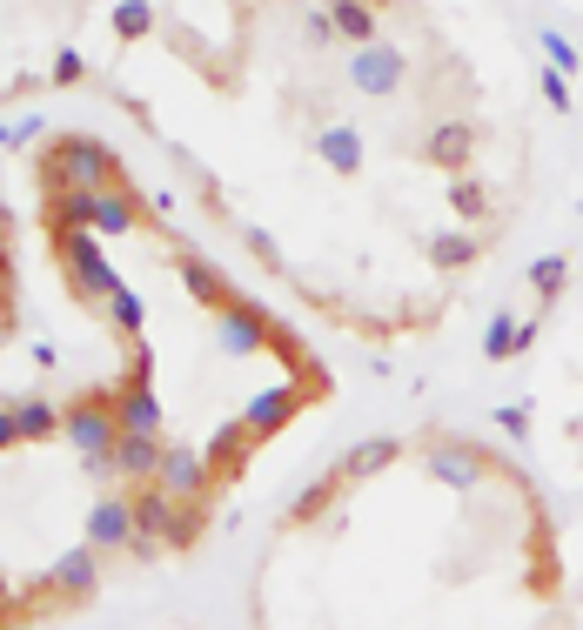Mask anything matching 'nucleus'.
Listing matches in <instances>:
<instances>
[{
	"instance_id": "f03ea898",
	"label": "nucleus",
	"mask_w": 583,
	"mask_h": 630,
	"mask_svg": "<svg viewBox=\"0 0 583 630\" xmlns=\"http://www.w3.org/2000/svg\"><path fill=\"white\" fill-rule=\"evenodd\" d=\"M537 289H543V295H557V289H563V255L537 262Z\"/></svg>"
},
{
	"instance_id": "f257e3e1",
	"label": "nucleus",
	"mask_w": 583,
	"mask_h": 630,
	"mask_svg": "<svg viewBox=\"0 0 583 630\" xmlns=\"http://www.w3.org/2000/svg\"><path fill=\"white\" fill-rule=\"evenodd\" d=\"M14 329V242H7V215H0V342Z\"/></svg>"
},
{
	"instance_id": "7ed1b4c3",
	"label": "nucleus",
	"mask_w": 583,
	"mask_h": 630,
	"mask_svg": "<svg viewBox=\"0 0 583 630\" xmlns=\"http://www.w3.org/2000/svg\"><path fill=\"white\" fill-rule=\"evenodd\" d=\"M543 47H550V61H557V68H577V47L563 41V34H543Z\"/></svg>"
}]
</instances>
